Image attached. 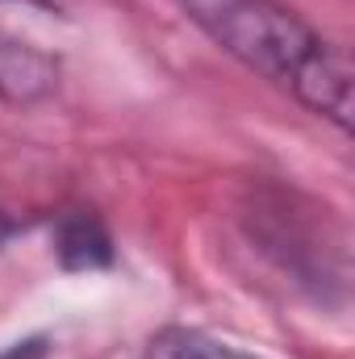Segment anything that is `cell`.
Returning <instances> with one entry per match:
<instances>
[{
	"label": "cell",
	"mask_w": 355,
	"mask_h": 359,
	"mask_svg": "<svg viewBox=\"0 0 355 359\" xmlns=\"http://www.w3.org/2000/svg\"><path fill=\"white\" fill-rule=\"evenodd\" d=\"M230 59L293 92L309 113L351 130V59L280 0H176Z\"/></svg>",
	"instance_id": "6da1fadb"
},
{
	"label": "cell",
	"mask_w": 355,
	"mask_h": 359,
	"mask_svg": "<svg viewBox=\"0 0 355 359\" xmlns=\"http://www.w3.org/2000/svg\"><path fill=\"white\" fill-rule=\"evenodd\" d=\"M67 17L51 0H0V100L38 104L59 88Z\"/></svg>",
	"instance_id": "7a4b0ae2"
},
{
	"label": "cell",
	"mask_w": 355,
	"mask_h": 359,
	"mask_svg": "<svg viewBox=\"0 0 355 359\" xmlns=\"http://www.w3.org/2000/svg\"><path fill=\"white\" fill-rule=\"evenodd\" d=\"M147 359H260L217 334H205V330H192V326H168L151 339Z\"/></svg>",
	"instance_id": "3957f363"
},
{
	"label": "cell",
	"mask_w": 355,
	"mask_h": 359,
	"mask_svg": "<svg viewBox=\"0 0 355 359\" xmlns=\"http://www.w3.org/2000/svg\"><path fill=\"white\" fill-rule=\"evenodd\" d=\"M42 355V343H17L13 351H4L0 359H38Z\"/></svg>",
	"instance_id": "277c9868"
}]
</instances>
